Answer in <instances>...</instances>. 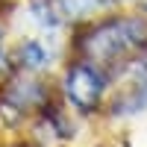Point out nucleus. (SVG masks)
Returning <instances> with one entry per match:
<instances>
[{"label": "nucleus", "mask_w": 147, "mask_h": 147, "mask_svg": "<svg viewBox=\"0 0 147 147\" xmlns=\"http://www.w3.org/2000/svg\"><path fill=\"white\" fill-rule=\"evenodd\" d=\"M141 44H147V24L141 18H124V21L103 24L85 41L88 53L97 56V59H115V56L127 53V50H136Z\"/></svg>", "instance_id": "nucleus-1"}, {"label": "nucleus", "mask_w": 147, "mask_h": 147, "mask_svg": "<svg viewBox=\"0 0 147 147\" xmlns=\"http://www.w3.org/2000/svg\"><path fill=\"white\" fill-rule=\"evenodd\" d=\"M94 6H97V0H59V9H62L65 15H71V18L88 15Z\"/></svg>", "instance_id": "nucleus-3"}, {"label": "nucleus", "mask_w": 147, "mask_h": 147, "mask_svg": "<svg viewBox=\"0 0 147 147\" xmlns=\"http://www.w3.org/2000/svg\"><path fill=\"white\" fill-rule=\"evenodd\" d=\"M0 47H3V38H0ZM0 56H3V50H0Z\"/></svg>", "instance_id": "nucleus-5"}, {"label": "nucleus", "mask_w": 147, "mask_h": 147, "mask_svg": "<svg viewBox=\"0 0 147 147\" xmlns=\"http://www.w3.org/2000/svg\"><path fill=\"white\" fill-rule=\"evenodd\" d=\"M21 59H24V65H27V68H41V65L47 62L44 50H41L38 44H32V41L21 47Z\"/></svg>", "instance_id": "nucleus-4"}, {"label": "nucleus", "mask_w": 147, "mask_h": 147, "mask_svg": "<svg viewBox=\"0 0 147 147\" xmlns=\"http://www.w3.org/2000/svg\"><path fill=\"white\" fill-rule=\"evenodd\" d=\"M103 88H106L103 74L91 65H74L65 77V91L71 97V103L77 109H82V112H88V109H94L100 103Z\"/></svg>", "instance_id": "nucleus-2"}]
</instances>
